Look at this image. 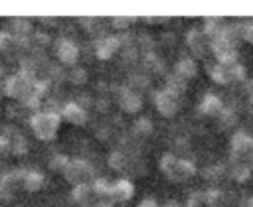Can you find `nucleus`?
Segmentation results:
<instances>
[{
  "label": "nucleus",
  "mask_w": 253,
  "mask_h": 207,
  "mask_svg": "<svg viewBox=\"0 0 253 207\" xmlns=\"http://www.w3.org/2000/svg\"><path fill=\"white\" fill-rule=\"evenodd\" d=\"M69 81H71V83H75V85H83V83L87 81V71H85V69H81V67L71 69V73H69Z\"/></svg>",
  "instance_id": "7c9ffc66"
},
{
  "label": "nucleus",
  "mask_w": 253,
  "mask_h": 207,
  "mask_svg": "<svg viewBox=\"0 0 253 207\" xmlns=\"http://www.w3.org/2000/svg\"><path fill=\"white\" fill-rule=\"evenodd\" d=\"M61 114H63V118L69 120L71 124H83V122L87 120L85 108L79 106L77 103H67V104L63 106V110H61Z\"/></svg>",
  "instance_id": "ddd939ff"
},
{
  "label": "nucleus",
  "mask_w": 253,
  "mask_h": 207,
  "mask_svg": "<svg viewBox=\"0 0 253 207\" xmlns=\"http://www.w3.org/2000/svg\"><path fill=\"white\" fill-rule=\"evenodd\" d=\"M109 166H111L113 170H119V172H123V170H126V166H128V160H126V156H125L123 152H113V154L109 156Z\"/></svg>",
  "instance_id": "a878e982"
},
{
  "label": "nucleus",
  "mask_w": 253,
  "mask_h": 207,
  "mask_svg": "<svg viewBox=\"0 0 253 207\" xmlns=\"http://www.w3.org/2000/svg\"><path fill=\"white\" fill-rule=\"evenodd\" d=\"M219 173H223V168H221V166H213V168H210V170L204 172V175H208L210 179H213V177L219 175Z\"/></svg>",
  "instance_id": "4c0bfd02"
},
{
  "label": "nucleus",
  "mask_w": 253,
  "mask_h": 207,
  "mask_svg": "<svg viewBox=\"0 0 253 207\" xmlns=\"http://www.w3.org/2000/svg\"><path fill=\"white\" fill-rule=\"evenodd\" d=\"M132 193H134V185L128 181V179H119L115 185H111V199L115 201V199H119V201H126V199H130L132 197Z\"/></svg>",
  "instance_id": "4468645a"
},
{
  "label": "nucleus",
  "mask_w": 253,
  "mask_h": 207,
  "mask_svg": "<svg viewBox=\"0 0 253 207\" xmlns=\"http://www.w3.org/2000/svg\"><path fill=\"white\" fill-rule=\"evenodd\" d=\"M160 170H162V172L168 175V179H172V181H184V179L192 177L194 172H196V168H194L192 162H188V160H178V158H174L172 154H164V156H162V160H160Z\"/></svg>",
  "instance_id": "f257e3e1"
},
{
  "label": "nucleus",
  "mask_w": 253,
  "mask_h": 207,
  "mask_svg": "<svg viewBox=\"0 0 253 207\" xmlns=\"http://www.w3.org/2000/svg\"><path fill=\"white\" fill-rule=\"evenodd\" d=\"M119 47H121L119 37H115V35H105V37H101V39L97 41V45H95V55H97L99 59H111L113 53H115Z\"/></svg>",
  "instance_id": "9b49d317"
},
{
  "label": "nucleus",
  "mask_w": 253,
  "mask_h": 207,
  "mask_svg": "<svg viewBox=\"0 0 253 207\" xmlns=\"http://www.w3.org/2000/svg\"><path fill=\"white\" fill-rule=\"evenodd\" d=\"M138 207H158V205H156V203H154L152 199H146V201H142V203H140Z\"/></svg>",
  "instance_id": "79ce46f5"
},
{
  "label": "nucleus",
  "mask_w": 253,
  "mask_h": 207,
  "mask_svg": "<svg viewBox=\"0 0 253 207\" xmlns=\"http://www.w3.org/2000/svg\"><path fill=\"white\" fill-rule=\"evenodd\" d=\"M152 99H154V106H156V108L160 110V114H164V116H172V114L176 112V108H178L176 97H174L172 93H168V91H158V93L152 95Z\"/></svg>",
  "instance_id": "1a4fd4ad"
},
{
  "label": "nucleus",
  "mask_w": 253,
  "mask_h": 207,
  "mask_svg": "<svg viewBox=\"0 0 253 207\" xmlns=\"http://www.w3.org/2000/svg\"><path fill=\"white\" fill-rule=\"evenodd\" d=\"M219 112H221V122H223V124H233V122L237 120V114L233 112V108H223V106H221Z\"/></svg>",
  "instance_id": "f704fd0d"
},
{
  "label": "nucleus",
  "mask_w": 253,
  "mask_h": 207,
  "mask_svg": "<svg viewBox=\"0 0 253 207\" xmlns=\"http://www.w3.org/2000/svg\"><path fill=\"white\" fill-rule=\"evenodd\" d=\"M99 197H111V183H107L103 177H99V179H95V183H93V187H91Z\"/></svg>",
  "instance_id": "cd10ccee"
},
{
  "label": "nucleus",
  "mask_w": 253,
  "mask_h": 207,
  "mask_svg": "<svg viewBox=\"0 0 253 207\" xmlns=\"http://www.w3.org/2000/svg\"><path fill=\"white\" fill-rule=\"evenodd\" d=\"M43 173L40 172H26L24 173V179H22V187L26 191H38L42 185H43Z\"/></svg>",
  "instance_id": "a211bd4d"
},
{
  "label": "nucleus",
  "mask_w": 253,
  "mask_h": 207,
  "mask_svg": "<svg viewBox=\"0 0 253 207\" xmlns=\"http://www.w3.org/2000/svg\"><path fill=\"white\" fill-rule=\"evenodd\" d=\"M6 150H8V140L4 136H0V154L6 152Z\"/></svg>",
  "instance_id": "a19ab883"
},
{
  "label": "nucleus",
  "mask_w": 253,
  "mask_h": 207,
  "mask_svg": "<svg viewBox=\"0 0 253 207\" xmlns=\"http://www.w3.org/2000/svg\"><path fill=\"white\" fill-rule=\"evenodd\" d=\"M221 67H223L227 83L229 81H243L245 79V69H243L241 63H229V65H221Z\"/></svg>",
  "instance_id": "412c9836"
},
{
  "label": "nucleus",
  "mask_w": 253,
  "mask_h": 207,
  "mask_svg": "<svg viewBox=\"0 0 253 207\" xmlns=\"http://www.w3.org/2000/svg\"><path fill=\"white\" fill-rule=\"evenodd\" d=\"M4 138L8 140V150L16 156H22L28 152V142L24 138V134L16 128V126H6L4 128Z\"/></svg>",
  "instance_id": "6e6552de"
},
{
  "label": "nucleus",
  "mask_w": 253,
  "mask_h": 207,
  "mask_svg": "<svg viewBox=\"0 0 253 207\" xmlns=\"http://www.w3.org/2000/svg\"><path fill=\"white\" fill-rule=\"evenodd\" d=\"M42 22L43 24H53V18L51 16H42Z\"/></svg>",
  "instance_id": "c03bdc74"
},
{
  "label": "nucleus",
  "mask_w": 253,
  "mask_h": 207,
  "mask_svg": "<svg viewBox=\"0 0 253 207\" xmlns=\"http://www.w3.org/2000/svg\"><path fill=\"white\" fill-rule=\"evenodd\" d=\"M24 173L26 170H14L0 177V199L2 201H12L16 197V189L22 185Z\"/></svg>",
  "instance_id": "39448f33"
},
{
  "label": "nucleus",
  "mask_w": 253,
  "mask_h": 207,
  "mask_svg": "<svg viewBox=\"0 0 253 207\" xmlns=\"http://www.w3.org/2000/svg\"><path fill=\"white\" fill-rule=\"evenodd\" d=\"M144 61H146V65L152 69V71H156V73H162V61L154 55V53H146L144 55Z\"/></svg>",
  "instance_id": "2f4dec72"
},
{
  "label": "nucleus",
  "mask_w": 253,
  "mask_h": 207,
  "mask_svg": "<svg viewBox=\"0 0 253 207\" xmlns=\"http://www.w3.org/2000/svg\"><path fill=\"white\" fill-rule=\"evenodd\" d=\"M67 162H69V158H67V156L57 154V156H53V158H51L49 168H51V170H61V172H63V168L67 166Z\"/></svg>",
  "instance_id": "473e14b6"
},
{
  "label": "nucleus",
  "mask_w": 253,
  "mask_h": 207,
  "mask_svg": "<svg viewBox=\"0 0 253 207\" xmlns=\"http://www.w3.org/2000/svg\"><path fill=\"white\" fill-rule=\"evenodd\" d=\"M32 32V22L28 18H12L10 22V34L16 37V39H24V37H30L28 34Z\"/></svg>",
  "instance_id": "2eb2a0df"
},
{
  "label": "nucleus",
  "mask_w": 253,
  "mask_h": 207,
  "mask_svg": "<svg viewBox=\"0 0 253 207\" xmlns=\"http://www.w3.org/2000/svg\"><path fill=\"white\" fill-rule=\"evenodd\" d=\"M32 41H34L36 45H45V43H49V35L43 34V32H36V34L32 35Z\"/></svg>",
  "instance_id": "c9c22d12"
},
{
  "label": "nucleus",
  "mask_w": 253,
  "mask_h": 207,
  "mask_svg": "<svg viewBox=\"0 0 253 207\" xmlns=\"http://www.w3.org/2000/svg\"><path fill=\"white\" fill-rule=\"evenodd\" d=\"M0 77H2V65H0Z\"/></svg>",
  "instance_id": "de8ad7c7"
},
{
  "label": "nucleus",
  "mask_w": 253,
  "mask_h": 207,
  "mask_svg": "<svg viewBox=\"0 0 253 207\" xmlns=\"http://www.w3.org/2000/svg\"><path fill=\"white\" fill-rule=\"evenodd\" d=\"M115 203H113V199L111 197H99L97 201H95V207H113Z\"/></svg>",
  "instance_id": "ea45409f"
},
{
  "label": "nucleus",
  "mask_w": 253,
  "mask_h": 207,
  "mask_svg": "<svg viewBox=\"0 0 253 207\" xmlns=\"http://www.w3.org/2000/svg\"><path fill=\"white\" fill-rule=\"evenodd\" d=\"M18 39L10 34V32H0V49L4 53H14L18 49Z\"/></svg>",
  "instance_id": "4be33fe9"
},
{
  "label": "nucleus",
  "mask_w": 253,
  "mask_h": 207,
  "mask_svg": "<svg viewBox=\"0 0 253 207\" xmlns=\"http://www.w3.org/2000/svg\"><path fill=\"white\" fill-rule=\"evenodd\" d=\"M210 75H211V79H213L215 83H219V85H225V83H227L221 65H210Z\"/></svg>",
  "instance_id": "c756f323"
},
{
  "label": "nucleus",
  "mask_w": 253,
  "mask_h": 207,
  "mask_svg": "<svg viewBox=\"0 0 253 207\" xmlns=\"http://www.w3.org/2000/svg\"><path fill=\"white\" fill-rule=\"evenodd\" d=\"M130 81H132V85H134V87H142V89H144V87H148V79H146V77H142V75H132V77H130Z\"/></svg>",
  "instance_id": "e433bc0d"
},
{
  "label": "nucleus",
  "mask_w": 253,
  "mask_h": 207,
  "mask_svg": "<svg viewBox=\"0 0 253 207\" xmlns=\"http://www.w3.org/2000/svg\"><path fill=\"white\" fill-rule=\"evenodd\" d=\"M132 130H134L136 134H140V136H146V134H150V130H152V122H150L148 118H136Z\"/></svg>",
  "instance_id": "c85d7f7f"
},
{
  "label": "nucleus",
  "mask_w": 253,
  "mask_h": 207,
  "mask_svg": "<svg viewBox=\"0 0 253 207\" xmlns=\"http://www.w3.org/2000/svg\"><path fill=\"white\" fill-rule=\"evenodd\" d=\"M198 110L202 114H213V112H219L221 110V101L215 97V95H206L198 106Z\"/></svg>",
  "instance_id": "6ab92c4d"
},
{
  "label": "nucleus",
  "mask_w": 253,
  "mask_h": 207,
  "mask_svg": "<svg viewBox=\"0 0 253 207\" xmlns=\"http://www.w3.org/2000/svg\"><path fill=\"white\" fill-rule=\"evenodd\" d=\"M247 207H253V199H249V201H247Z\"/></svg>",
  "instance_id": "49530a36"
},
{
  "label": "nucleus",
  "mask_w": 253,
  "mask_h": 207,
  "mask_svg": "<svg viewBox=\"0 0 253 207\" xmlns=\"http://www.w3.org/2000/svg\"><path fill=\"white\" fill-rule=\"evenodd\" d=\"M231 162L253 168V138L245 132H237L231 138Z\"/></svg>",
  "instance_id": "7ed1b4c3"
},
{
  "label": "nucleus",
  "mask_w": 253,
  "mask_h": 207,
  "mask_svg": "<svg viewBox=\"0 0 253 207\" xmlns=\"http://www.w3.org/2000/svg\"><path fill=\"white\" fill-rule=\"evenodd\" d=\"M119 104H121V108L126 110V112H138L140 106H142V101H140V97H138L134 91H130V89H121Z\"/></svg>",
  "instance_id": "f8f14e48"
},
{
  "label": "nucleus",
  "mask_w": 253,
  "mask_h": 207,
  "mask_svg": "<svg viewBox=\"0 0 253 207\" xmlns=\"http://www.w3.org/2000/svg\"><path fill=\"white\" fill-rule=\"evenodd\" d=\"M146 20H148L150 24H156V22H162V18H160V16H146Z\"/></svg>",
  "instance_id": "37998d69"
},
{
  "label": "nucleus",
  "mask_w": 253,
  "mask_h": 207,
  "mask_svg": "<svg viewBox=\"0 0 253 207\" xmlns=\"http://www.w3.org/2000/svg\"><path fill=\"white\" fill-rule=\"evenodd\" d=\"M204 201H206L208 205H211V207H225V195H223L221 191H217V189L208 191V193L204 195Z\"/></svg>",
  "instance_id": "393cba45"
},
{
  "label": "nucleus",
  "mask_w": 253,
  "mask_h": 207,
  "mask_svg": "<svg viewBox=\"0 0 253 207\" xmlns=\"http://www.w3.org/2000/svg\"><path fill=\"white\" fill-rule=\"evenodd\" d=\"M34 81H36L34 77H26V75H22V73L12 75V77H8V79L4 81L2 93H6V95L12 97V99H22V101H24V99L28 97V93H30Z\"/></svg>",
  "instance_id": "20e7f679"
},
{
  "label": "nucleus",
  "mask_w": 253,
  "mask_h": 207,
  "mask_svg": "<svg viewBox=\"0 0 253 207\" xmlns=\"http://www.w3.org/2000/svg\"><path fill=\"white\" fill-rule=\"evenodd\" d=\"M251 170L249 166H241V164H233V170H231V177L237 179V181H245L249 175H251Z\"/></svg>",
  "instance_id": "bb28decb"
},
{
  "label": "nucleus",
  "mask_w": 253,
  "mask_h": 207,
  "mask_svg": "<svg viewBox=\"0 0 253 207\" xmlns=\"http://www.w3.org/2000/svg\"><path fill=\"white\" fill-rule=\"evenodd\" d=\"M71 199H73L75 205H81V203H93V189H91V185H87V183H79V185H75L73 191H71Z\"/></svg>",
  "instance_id": "dca6fc26"
},
{
  "label": "nucleus",
  "mask_w": 253,
  "mask_h": 207,
  "mask_svg": "<svg viewBox=\"0 0 253 207\" xmlns=\"http://www.w3.org/2000/svg\"><path fill=\"white\" fill-rule=\"evenodd\" d=\"M55 53H57V57H59L63 63H67V65H73V63L77 61V57H79L77 45H75L71 39H65V37H61V39L57 41Z\"/></svg>",
  "instance_id": "9d476101"
},
{
  "label": "nucleus",
  "mask_w": 253,
  "mask_h": 207,
  "mask_svg": "<svg viewBox=\"0 0 253 207\" xmlns=\"http://www.w3.org/2000/svg\"><path fill=\"white\" fill-rule=\"evenodd\" d=\"M198 73V65H196V61H192V59H182L178 65H176V75L180 77V79H190V77H194Z\"/></svg>",
  "instance_id": "aec40b11"
},
{
  "label": "nucleus",
  "mask_w": 253,
  "mask_h": 207,
  "mask_svg": "<svg viewBox=\"0 0 253 207\" xmlns=\"http://www.w3.org/2000/svg\"><path fill=\"white\" fill-rule=\"evenodd\" d=\"M243 37L253 43V22H249V24L243 26Z\"/></svg>",
  "instance_id": "58836bf2"
},
{
  "label": "nucleus",
  "mask_w": 253,
  "mask_h": 207,
  "mask_svg": "<svg viewBox=\"0 0 253 207\" xmlns=\"http://www.w3.org/2000/svg\"><path fill=\"white\" fill-rule=\"evenodd\" d=\"M221 22H219V18H206V24H204V34L206 35H210L211 39L213 37H217L219 34H221Z\"/></svg>",
  "instance_id": "b1692460"
},
{
  "label": "nucleus",
  "mask_w": 253,
  "mask_h": 207,
  "mask_svg": "<svg viewBox=\"0 0 253 207\" xmlns=\"http://www.w3.org/2000/svg\"><path fill=\"white\" fill-rule=\"evenodd\" d=\"M166 83H168V93H172L176 99L184 93V89H186V83H184V79H180L178 75H168L166 77Z\"/></svg>",
  "instance_id": "5701e85b"
},
{
  "label": "nucleus",
  "mask_w": 253,
  "mask_h": 207,
  "mask_svg": "<svg viewBox=\"0 0 253 207\" xmlns=\"http://www.w3.org/2000/svg\"><path fill=\"white\" fill-rule=\"evenodd\" d=\"M91 173H93L91 166H89L87 162H83V160H69L67 166L63 168L65 179L71 181V183H75V185L85 183V181L91 177Z\"/></svg>",
  "instance_id": "423d86ee"
},
{
  "label": "nucleus",
  "mask_w": 253,
  "mask_h": 207,
  "mask_svg": "<svg viewBox=\"0 0 253 207\" xmlns=\"http://www.w3.org/2000/svg\"><path fill=\"white\" fill-rule=\"evenodd\" d=\"M186 41H188V45L192 47V51H194L196 55H204V45H206V41H204V35H202L200 30H196V28L188 30V32H186Z\"/></svg>",
  "instance_id": "f3484780"
},
{
  "label": "nucleus",
  "mask_w": 253,
  "mask_h": 207,
  "mask_svg": "<svg viewBox=\"0 0 253 207\" xmlns=\"http://www.w3.org/2000/svg\"><path fill=\"white\" fill-rule=\"evenodd\" d=\"M251 103H253V95H251Z\"/></svg>",
  "instance_id": "09e8293b"
},
{
  "label": "nucleus",
  "mask_w": 253,
  "mask_h": 207,
  "mask_svg": "<svg viewBox=\"0 0 253 207\" xmlns=\"http://www.w3.org/2000/svg\"><path fill=\"white\" fill-rule=\"evenodd\" d=\"M211 51H213V55L217 57L219 65L235 63V57H237L235 45H231V43L225 41L223 37H213V39H211Z\"/></svg>",
  "instance_id": "0eeeda50"
},
{
  "label": "nucleus",
  "mask_w": 253,
  "mask_h": 207,
  "mask_svg": "<svg viewBox=\"0 0 253 207\" xmlns=\"http://www.w3.org/2000/svg\"><path fill=\"white\" fill-rule=\"evenodd\" d=\"M32 130L40 140H51L59 128V114L57 112H38L30 118Z\"/></svg>",
  "instance_id": "f03ea898"
},
{
  "label": "nucleus",
  "mask_w": 253,
  "mask_h": 207,
  "mask_svg": "<svg viewBox=\"0 0 253 207\" xmlns=\"http://www.w3.org/2000/svg\"><path fill=\"white\" fill-rule=\"evenodd\" d=\"M75 207H95V203H81V205H75Z\"/></svg>",
  "instance_id": "a18cd8bd"
},
{
  "label": "nucleus",
  "mask_w": 253,
  "mask_h": 207,
  "mask_svg": "<svg viewBox=\"0 0 253 207\" xmlns=\"http://www.w3.org/2000/svg\"><path fill=\"white\" fill-rule=\"evenodd\" d=\"M132 20H134L132 16H113V18H111V24H113L115 28L123 30V28H126V26H128Z\"/></svg>",
  "instance_id": "72a5a7b5"
}]
</instances>
